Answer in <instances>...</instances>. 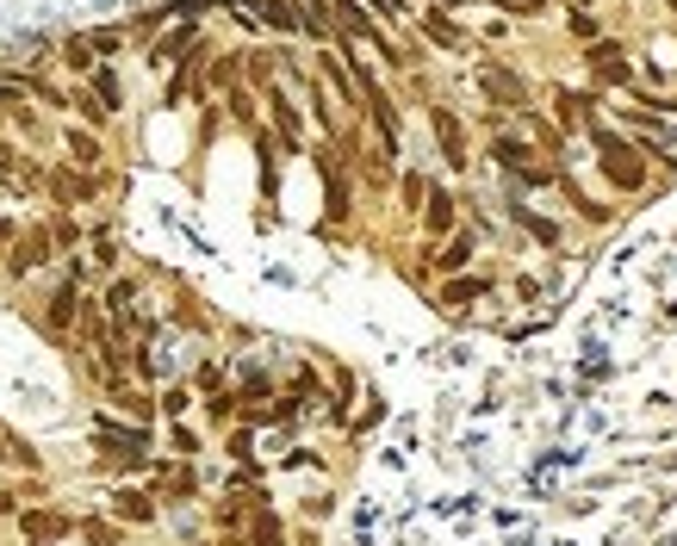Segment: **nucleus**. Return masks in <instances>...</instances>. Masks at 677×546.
Instances as JSON below:
<instances>
[{"instance_id":"obj_1","label":"nucleus","mask_w":677,"mask_h":546,"mask_svg":"<svg viewBox=\"0 0 677 546\" xmlns=\"http://www.w3.org/2000/svg\"><path fill=\"white\" fill-rule=\"evenodd\" d=\"M597 149H603V168L615 187H641L646 180V162L634 156V143H621L615 131H597Z\"/></svg>"},{"instance_id":"obj_2","label":"nucleus","mask_w":677,"mask_h":546,"mask_svg":"<svg viewBox=\"0 0 677 546\" xmlns=\"http://www.w3.org/2000/svg\"><path fill=\"white\" fill-rule=\"evenodd\" d=\"M429 125H435V136H441V156L460 168V162H466V131H460V118H454L448 106H435V112H429Z\"/></svg>"},{"instance_id":"obj_3","label":"nucleus","mask_w":677,"mask_h":546,"mask_svg":"<svg viewBox=\"0 0 677 546\" xmlns=\"http://www.w3.org/2000/svg\"><path fill=\"white\" fill-rule=\"evenodd\" d=\"M479 87H485L498 106H522V100H529V87H522L516 75H503V68H479Z\"/></svg>"},{"instance_id":"obj_4","label":"nucleus","mask_w":677,"mask_h":546,"mask_svg":"<svg viewBox=\"0 0 677 546\" xmlns=\"http://www.w3.org/2000/svg\"><path fill=\"white\" fill-rule=\"evenodd\" d=\"M591 56V68L603 75V81H628V56L615 50V44H597V50H584Z\"/></svg>"},{"instance_id":"obj_5","label":"nucleus","mask_w":677,"mask_h":546,"mask_svg":"<svg viewBox=\"0 0 677 546\" xmlns=\"http://www.w3.org/2000/svg\"><path fill=\"white\" fill-rule=\"evenodd\" d=\"M255 13H261L268 25H280V32H298V6H286V0H261Z\"/></svg>"},{"instance_id":"obj_6","label":"nucleus","mask_w":677,"mask_h":546,"mask_svg":"<svg viewBox=\"0 0 677 546\" xmlns=\"http://www.w3.org/2000/svg\"><path fill=\"white\" fill-rule=\"evenodd\" d=\"M498 162H503V168L535 174V156H529V143H516V136H503V143H498Z\"/></svg>"},{"instance_id":"obj_7","label":"nucleus","mask_w":677,"mask_h":546,"mask_svg":"<svg viewBox=\"0 0 677 546\" xmlns=\"http://www.w3.org/2000/svg\"><path fill=\"white\" fill-rule=\"evenodd\" d=\"M329 6H336V19H342V25H349V32H355V37H373V19L360 13L355 0H329Z\"/></svg>"},{"instance_id":"obj_8","label":"nucleus","mask_w":677,"mask_h":546,"mask_svg":"<svg viewBox=\"0 0 677 546\" xmlns=\"http://www.w3.org/2000/svg\"><path fill=\"white\" fill-rule=\"evenodd\" d=\"M44 255H50V237H25V248H19V255H13V273L37 268V261H44Z\"/></svg>"},{"instance_id":"obj_9","label":"nucleus","mask_w":677,"mask_h":546,"mask_svg":"<svg viewBox=\"0 0 677 546\" xmlns=\"http://www.w3.org/2000/svg\"><path fill=\"white\" fill-rule=\"evenodd\" d=\"M423 32L435 37V44H448V50H460V44H466V37L454 32V25H448V19H441V13H429V19H423Z\"/></svg>"},{"instance_id":"obj_10","label":"nucleus","mask_w":677,"mask_h":546,"mask_svg":"<svg viewBox=\"0 0 677 546\" xmlns=\"http://www.w3.org/2000/svg\"><path fill=\"white\" fill-rule=\"evenodd\" d=\"M50 323H56V329H69V323H75V286H63V292L50 298Z\"/></svg>"},{"instance_id":"obj_11","label":"nucleus","mask_w":677,"mask_h":546,"mask_svg":"<svg viewBox=\"0 0 677 546\" xmlns=\"http://www.w3.org/2000/svg\"><path fill=\"white\" fill-rule=\"evenodd\" d=\"M118 515H125V521H149V497H137V490H118Z\"/></svg>"},{"instance_id":"obj_12","label":"nucleus","mask_w":677,"mask_h":546,"mask_svg":"<svg viewBox=\"0 0 677 546\" xmlns=\"http://www.w3.org/2000/svg\"><path fill=\"white\" fill-rule=\"evenodd\" d=\"M454 224V199L448 193H429V230H448Z\"/></svg>"},{"instance_id":"obj_13","label":"nucleus","mask_w":677,"mask_h":546,"mask_svg":"<svg viewBox=\"0 0 677 546\" xmlns=\"http://www.w3.org/2000/svg\"><path fill=\"white\" fill-rule=\"evenodd\" d=\"M25 534H32V541H50V534H63V515H25Z\"/></svg>"},{"instance_id":"obj_14","label":"nucleus","mask_w":677,"mask_h":546,"mask_svg":"<svg viewBox=\"0 0 677 546\" xmlns=\"http://www.w3.org/2000/svg\"><path fill=\"white\" fill-rule=\"evenodd\" d=\"M516 217H522V230H529V237H541V242H560V230H553L547 217H535V211H522V205H516Z\"/></svg>"},{"instance_id":"obj_15","label":"nucleus","mask_w":677,"mask_h":546,"mask_svg":"<svg viewBox=\"0 0 677 546\" xmlns=\"http://www.w3.org/2000/svg\"><path fill=\"white\" fill-rule=\"evenodd\" d=\"M560 118H566V125H584V118H591L584 94H560Z\"/></svg>"},{"instance_id":"obj_16","label":"nucleus","mask_w":677,"mask_h":546,"mask_svg":"<svg viewBox=\"0 0 677 546\" xmlns=\"http://www.w3.org/2000/svg\"><path fill=\"white\" fill-rule=\"evenodd\" d=\"M466 255H472V242H448V248H441V255H435V261H441V268H448V273H454V268H466Z\"/></svg>"},{"instance_id":"obj_17","label":"nucleus","mask_w":677,"mask_h":546,"mask_svg":"<svg viewBox=\"0 0 677 546\" xmlns=\"http://www.w3.org/2000/svg\"><path fill=\"white\" fill-rule=\"evenodd\" d=\"M69 149H75V162H81V168H94V162H100V143H94V136H69Z\"/></svg>"},{"instance_id":"obj_18","label":"nucleus","mask_w":677,"mask_h":546,"mask_svg":"<svg viewBox=\"0 0 677 546\" xmlns=\"http://www.w3.org/2000/svg\"><path fill=\"white\" fill-rule=\"evenodd\" d=\"M63 56H69L75 68H87V63H94V37H69V50H63Z\"/></svg>"},{"instance_id":"obj_19","label":"nucleus","mask_w":677,"mask_h":546,"mask_svg":"<svg viewBox=\"0 0 677 546\" xmlns=\"http://www.w3.org/2000/svg\"><path fill=\"white\" fill-rule=\"evenodd\" d=\"M255 546H280V521H274V515L255 521Z\"/></svg>"},{"instance_id":"obj_20","label":"nucleus","mask_w":677,"mask_h":546,"mask_svg":"<svg viewBox=\"0 0 677 546\" xmlns=\"http://www.w3.org/2000/svg\"><path fill=\"white\" fill-rule=\"evenodd\" d=\"M274 118H280V131H286V136H298V112H292L280 94H274Z\"/></svg>"},{"instance_id":"obj_21","label":"nucleus","mask_w":677,"mask_h":546,"mask_svg":"<svg viewBox=\"0 0 677 546\" xmlns=\"http://www.w3.org/2000/svg\"><path fill=\"white\" fill-rule=\"evenodd\" d=\"M479 292H485L479 279H460V286H448V305H466V298H479Z\"/></svg>"},{"instance_id":"obj_22","label":"nucleus","mask_w":677,"mask_h":546,"mask_svg":"<svg viewBox=\"0 0 677 546\" xmlns=\"http://www.w3.org/2000/svg\"><path fill=\"white\" fill-rule=\"evenodd\" d=\"M87 541H94V546H118V534H112L106 521H87Z\"/></svg>"},{"instance_id":"obj_23","label":"nucleus","mask_w":677,"mask_h":546,"mask_svg":"<svg viewBox=\"0 0 677 546\" xmlns=\"http://www.w3.org/2000/svg\"><path fill=\"white\" fill-rule=\"evenodd\" d=\"M0 168H6V174H19V156H13V149H0Z\"/></svg>"},{"instance_id":"obj_24","label":"nucleus","mask_w":677,"mask_h":546,"mask_svg":"<svg viewBox=\"0 0 677 546\" xmlns=\"http://www.w3.org/2000/svg\"><path fill=\"white\" fill-rule=\"evenodd\" d=\"M373 6H379V13H398V6H404V0H373Z\"/></svg>"},{"instance_id":"obj_25","label":"nucleus","mask_w":677,"mask_h":546,"mask_svg":"<svg viewBox=\"0 0 677 546\" xmlns=\"http://www.w3.org/2000/svg\"><path fill=\"white\" fill-rule=\"evenodd\" d=\"M0 237H13V224H6V217H0Z\"/></svg>"},{"instance_id":"obj_26","label":"nucleus","mask_w":677,"mask_h":546,"mask_svg":"<svg viewBox=\"0 0 677 546\" xmlns=\"http://www.w3.org/2000/svg\"><path fill=\"white\" fill-rule=\"evenodd\" d=\"M6 100H13V94H6V87H0V106H6Z\"/></svg>"},{"instance_id":"obj_27","label":"nucleus","mask_w":677,"mask_h":546,"mask_svg":"<svg viewBox=\"0 0 677 546\" xmlns=\"http://www.w3.org/2000/svg\"><path fill=\"white\" fill-rule=\"evenodd\" d=\"M672 13H677V0H672Z\"/></svg>"}]
</instances>
